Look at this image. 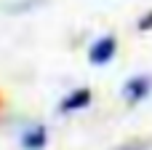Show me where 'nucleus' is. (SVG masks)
<instances>
[{
    "label": "nucleus",
    "mask_w": 152,
    "mask_h": 150,
    "mask_svg": "<svg viewBox=\"0 0 152 150\" xmlns=\"http://www.w3.org/2000/svg\"><path fill=\"white\" fill-rule=\"evenodd\" d=\"M150 94H152V78L150 75H134V78H128L126 86H123V97H126L131 105L144 102Z\"/></svg>",
    "instance_id": "nucleus-1"
},
{
    "label": "nucleus",
    "mask_w": 152,
    "mask_h": 150,
    "mask_svg": "<svg viewBox=\"0 0 152 150\" xmlns=\"http://www.w3.org/2000/svg\"><path fill=\"white\" fill-rule=\"evenodd\" d=\"M139 30H142V32L152 30V11H150V13H144V16L139 19Z\"/></svg>",
    "instance_id": "nucleus-5"
},
{
    "label": "nucleus",
    "mask_w": 152,
    "mask_h": 150,
    "mask_svg": "<svg viewBox=\"0 0 152 150\" xmlns=\"http://www.w3.org/2000/svg\"><path fill=\"white\" fill-rule=\"evenodd\" d=\"M19 142H21V148H24V150H43V148H45V142H48L45 126H43V123H37V126L24 129V132H21V137H19Z\"/></svg>",
    "instance_id": "nucleus-4"
},
{
    "label": "nucleus",
    "mask_w": 152,
    "mask_h": 150,
    "mask_svg": "<svg viewBox=\"0 0 152 150\" xmlns=\"http://www.w3.org/2000/svg\"><path fill=\"white\" fill-rule=\"evenodd\" d=\"M88 105H91V89H75V91H69V94L61 99L59 113H61V115H69V113H77V110H83V107H88Z\"/></svg>",
    "instance_id": "nucleus-3"
},
{
    "label": "nucleus",
    "mask_w": 152,
    "mask_h": 150,
    "mask_svg": "<svg viewBox=\"0 0 152 150\" xmlns=\"http://www.w3.org/2000/svg\"><path fill=\"white\" fill-rule=\"evenodd\" d=\"M147 145L144 142H134V145H128V148H123V150H144Z\"/></svg>",
    "instance_id": "nucleus-6"
},
{
    "label": "nucleus",
    "mask_w": 152,
    "mask_h": 150,
    "mask_svg": "<svg viewBox=\"0 0 152 150\" xmlns=\"http://www.w3.org/2000/svg\"><path fill=\"white\" fill-rule=\"evenodd\" d=\"M115 51H118V40H115V35H102V38L88 48V59H91V64L102 67V64L112 62Z\"/></svg>",
    "instance_id": "nucleus-2"
}]
</instances>
